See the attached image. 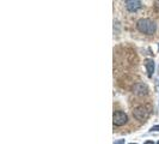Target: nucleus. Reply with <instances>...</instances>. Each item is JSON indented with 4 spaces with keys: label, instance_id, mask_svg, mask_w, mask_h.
Segmentation results:
<instances>
[{
    "label": "nucleus",
    "instance_id": "9",
    "mask_svg": "<svg viewBox=\"0 0 159 144\" xmlns=\"http://www.w3.org/2000/svg\"><path fill=\"white\" fill-rule=\"evenodd\" d=\"M143 144H154V142H152V141H146Z\"/></svg>",
    "mask_w": 159,
    "mask_h": 144
},
{
    "label": "nucleus",
    "instance_id": "4",
    "mask_svg": "<svg viewBox=\"0 0 159 144\" xmlns=\"http://www.w3.org/2000/svg\"><path fill=\"white\" fill-rule=\"evenodd\" d=\"M133 94H135L138 96H145L148 94V87L145 83H136L133 85Z\"/></svg>",
    "mask_w": 159,
    "mask_h": 144
},
{
    "label": "nucleus",
    "instance_id": "7",
    "mask_svg": "<svg viewBox=\"0 0 159 144\" xmlns=\"http://www.w3.org/2000/svg\"><path fill=\"white\" fill-rule=\"evenodd\" d=\"M114 144H125V139H119V141H115Z\"/></svg>",
    "mask_w": 159,
    "mask_h": 144
},
{
    "label": "nucleus",
    "instance_id": "8",
    "mask_svg": "<svg viewBox=\"0 0 159 144\" xmlns=\"http://www.w3.org/2000/svg\"><path fill=\"white\" fill-rule=\"evenodd\" d=\"M151 131H159V125H156V126H152Z\"/></svg>",
    "mask_w": 159,
    "mask_h": 144
},
{
    "label": "nucleus",
    "instance_id": "11",
    "mask_svg": "<svg viewBox=\"0 0 159 144\" xmlns=\"http://www.w3.org/2000/svg\"><path fill=\"white\" fill-rule=\"evenodd\" d=\"M157 144H159V142H158V143H157Z\"/></svg>",
    "mask_w": 159,
    "mask_h": 144
},
{
    "label": "nucleus",
    "instance_id": "10",
    "mask_svg": "<svg viewBox=\"0 0 159 144\" xmlns=\"http://www.w3.org/2000/svg\"><path fill=\"white\" fill-rule=\"evenodd\" d=\"M129 144H134V143H129Z\"/></svg>",
    "mask_w": 159,
    "mask_h": 144
},
{
    "label": "nucleus",
    "instance_id": "2",
    "mask_svg": "<svg viewBox=\"0 0 159 144\" xmlns=\"http://www.w3.org/2000/svg\"><path fill=\"white\" fill-rule=\"evenodd\" d=\"M148 115H150V112L147 111V108L145 106H138L133 109V117L136 120L143 121V120H146L148 118Z\"/></svg>",
    "mask_w": 159,
    "mask_h": 144
},
{
    "label": "nucleus",
    "instance_id": "1",
    "mask_svg": "<svg viewBox=\"0 0 159 144\" xmlns=\"http://www.w3.org/2000/svg\"><path fill=\"white\" fill-rule=\"evenodd\" d=\"M138 30L146 35H153L157 30V24L154 21H152L150 18H141L136 23Z\"/></svg>",
    "mask_w": 159,
    "mask_h": 144
},
{
    "label": "nucleus",
    "instance_id": "3",
    "mask_svg": "<svg viewBox=\"0 0 159 144\" xmlns=\"http://www.w3.org/2000/svg\"><path fill=\"white\" fill-rule=\"evenodd\" d=\"M127 121H128V117L125 112L117 111V112L114 113V115H112V122H114L115 126H122Z\"/></svg>",
    "mask_w": 159,
    "mask_h": 144
},
{
    "label": "nucleus",
    "instance_id": "6",
    "mask_svg": "<svg viewBox=\"0 0 159 144\" xmlns=\"http://www.w3.org/2000/svg\"><path fill=\"white\" fill-rule=\"evenodd\" d=\"M143 64H145L146 71H147V76H148V77H152V74H153V72H154V67H156L154 60H153V59H145Z\"/></svg>",
    "mask_w": 159,
    "mask_h": 144
},
{
    "label": "nucleus",
    "instance_id": "5",
    "mask_svg": "<svg viewBox=\"0 0 159 144\" xmlns=\"http://www.w3.org/2000/svg\"><path fill=\"white\" fill-rule=\"evenodd\" d=\"M125 4L129 12H135L143 7V2L139 0H127V1H125Z\"/></svg>",
    "mask_w": 159,
    "mask_h": 144
}]
</instances>
